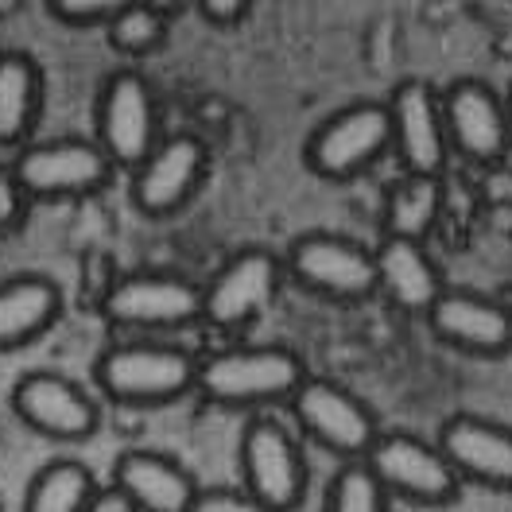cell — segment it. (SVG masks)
<instances>
[{
  "mask_svg": "<svg viewBox=\"0 0 512 512\" xmlns=\"http://www.w3.org/2000/svg\"><path fill=\"white\" fill-rule=\"evenodd\" d=\"M303 381L307 365L288 346H233L198 357V392L237 412L288 404Z\"/></svg>",
  "mask_w": 512,
  "mask_h": 512,
  "instance_id": "6da1fadb",
  "label": "cell"
},
{
  "mask_svg": "<svg viewBox=\"0 0 512 512\" xmlns=\"http://www.w3.org/2000/svg\"><path fill=\"white\" fill-rule=\"evenodd\" d=\"M105 400L125 408H160L198 388V357L171 342H121L94 361Z\"/></svg>",
  "mask_w": 512,
  "mask_h": 512,
  "instance_id": "7a4b0ae2",
  "label": "cell"
},
{
  "mask_svg": "<svg viewBox=\"0 0 512 512\" xmlns=\"http://www.w3.org/2000/svg\"><path fill=\"white\" fill-rule=\"evenodd\" d=\"M388 152H392V121L384 101H353L330 113L303 144L307 167L330 183H350L373 171Z\"/></svg>",
  "mask_w": 512,
  "mask_h": 512,
  "instance_id": "3957f363",
  "label": "cell"
},
{
  "mask_svg": "<svg viewBox=\"0 0 512 512\" xmlns=\"http://www.w3.org/2000/svg\"><path fill=\"white\" fill-rule=\"evenodd\" d=\"M97 144L113 167L136 171L160 144V105L156 90L140 70H113L97 94Z\"/></svg>",
  "mask_w": 512,
  "mask_h": 512,
  "instance_id": "277c9868",
  "label": "cell"
},
{
  "mask_svg": "<svg viewBox=\"0 0 512 512\" xmlns=\"http://www.w3.org/2000/svg\"><path fill=\"white\" fill-rule=\"evenodd\" d=\"M288 404L299 431L346 462H365L381 439V423L373 416V408L346 384L307 377Z\"/></svg>",
  "mask_w": 512,
  "mask_h": 512,
  "instance_id": "5b68a950",
  "label": "cell"
},
{
  "mask_svg": "<svg viewBox=\"0 0 512 512\" xmlns=\"http://www.w3.org/2000/svg\"><path fill=\"white\" fill-rule=\"evenodd\" d=\"M16 179L28 198L39 202H70V198H90L105 191L113 179V163L101 152L97 140L86 136H55L24 144L16 156Z\"/></svg>",
  "mask_w": 512,
  "mask_h": 512,
  "instance_id": "8992f818",
  "label": "cell"
},
{
  "mask_svg": "<svg viewBox=\"0 0 512 512\" xmlns=\"http://www.w3.org/2000/svg\"><path fill=\"white\" fill-rule=\"evenodd\" d=\"M101 315L132 330H175L202 319V284L179 272L140 268L117 276L101 295Z\"/></svg>",
  "mask_w": 512,
  "mask_h": 512,
  "instance_id": "52a82bcc",
  "label": "cell"
},
{
  "mask_svg": "<svg viewBox=\"0 0 512 512\" xmlns=\"http://www.w3.org/2000/svg\"><path fill=\"white\" fill-rule=\"evenodd\" d=\"M284 272L299 288L315 291L322 299H369L377 295V264L373 249H365L361 241L342 237V233H303L288 245L284 256Z\"/></svg>",
  "mask_w": 512,
  "mask_h": 512,
  "instance_id": "ba28073f",
  "label": "cell"
},
{
  "mask_svg": "<svg viewBox=\"0 0 512 512\" xmlns=\"http://www.w3.org/2000/svg\"><path fill=\"white\" fill-rule=\"evenodd\" d=\"M241 478L245 493H253L264 509L291 512L307 493V458L288 427L272 416H253L241 435Z\"/></svg>",
  "mask_w": 512,
  "mask_h": 512,
  "instance_id": "9c48e42d",
  "label": "cell"
},
{
  "mask_svg": "<svg viewBox=\"0 0 512 512\" xmlns=\"http://www.w3.org/2000/svg\"><path fill=\"white\" fill-rule=\"evenodd\" d=\"M365 462L381 478L388 497L427 505V509L450 505L458 497V485H462L439 443H427L412 431H381L377 447L369 450Z\"/></svg>",
  "mask_w": 512,
  "mask_h": 512,
  "instance_id": "30bf717a",
  "label": "cell"
},
{
  "mask_svg": "<svg viewBox=\"0 0 512 512\" xmlns=\"http://www.w3.org/2000/svg\"><path fill=\"white\" fill-rule=\"evenodd\" d=\"M284 260L268 249H245L229 256L202 284V322L218 330H241L284 288Z\"/></svg>",
  "mask_w": 512,
  "mask_h": 512,
  "instance_id": "8fae6325",
  "label": "cell"
},
{
  "mask_svg": "<svg viewBox=\"0 0 512 512\" xmlns=\"http://www.w3.org/2000/svg\"><path fill=\"white\" fill-rule=\"evenodd\" d=\"M12 412L35 435L55 443H86L101 423L97 400L63 373L35 369L12 384Z\"/></svg>",
  "mask_w": 512,
  "mask_h": 512,
  "instance_id": "7c38bea8",
  "label": "cell"
},
{
  "mask_svg": "<svg viewBox=\"0 0 512 512\" xmlns=\"http://www.w3.org/2000/svg\"><path fill=\"white\" fill-rule=\"evenodd\" d=\"M384 105H388V121H392V152L404 163V175L443 179V167L450 160L443 94L423 78H404Z\"/></svg>",
  "mask_w": 512,
  "mask_h": 512,
  "instance_id": "4fadbf2b",
  "label": "cell"
},
{
  "mask_svg": "<svg viewBox=\"0 0 512 512\" xmlns=\"http://www.w3.org/2000/svg\"><path fill=\"white\" fill-rule=\"evenodd\" d=\"M206 171H210V148L202 144V136L194 132L163 136L156 152L132 171V187H128L132 206L144 218H171L194 198Z\"/></svg>",
  "mask_w": 512,
  "mask_h": 512,
  "instance_id": "5bb4252c",
  "label": "cell"
},
{
  "mask_svg": "<svg viewBox=\"0 0 512 512\" xmlns=\"http://www.w3.org/2000/svg\"><path fill=\"white\" fill-rule=\"evenodd\" d=\"M443 121H447L450 152L462 160L493 167L512 148L505 97L481 78H458L443 90Z\"/></svg>",
  "mask_w": 512,
  "mask_h": 512,
  "instance_id": "9a60e30c",
  "label": "cell"
},
{
  "mask_svg": "<svg viewBox=\"0 0 512 512\" xmlns=\"http://www.w3.org/2000/svg\"><path fill=\"white\" fill-rule=\"evenodd\" d=\"M427 326L450 350L474 353V357H501L512 350V311L478 291L447 288L443 299L431 307Z\"/></svg>",
  "mask_w": 512,
  "mask_h": 512,
  "instance_id": "2e32d148",
  "label": "cell"
},
{
  "mask_svg": "<svg viewBox=\"0 0 512 512\" xmlns=\"http://www.w3.org/2000/svg\"><path fill=\"white\" fill-rule=\"evenodd\" d=\"M113 489L125 493L136 512H191L198 501L194 474L163 450L132 447L121 450L113 462Z\"/></svg>",
  "mask_w": 512,
  "mask_h": 512,
  "instance_id": "e0dca14e",
  "label": "cell"
},
{
  "mask_svg": "<svg viewBox=\"0 0 512 512\" xmlns=\"http://www.w3.org/2000/svg\"><path fill=\"white\" fill-rule=\"evenodd\" d=\"M439 450L462 481L512 489V427L485 416H450L439 427Z\"/></svg>",
  "mask_w": 512,
  "mask_h": 512,
  "instance_id": "ac0fdd59",
  "label": "cell"
},
{
  "mask_svg": "<svg viewBox=\"0 0 512 512\" xmlns=\"http://www.w3.org/2000/svg\"><path fill=\"white\" fill-rule=\"evenodd\" d=\"M373 264H377V291L404 315L427 319L431 307L447 291L439 264L431 260L427 245H419V241L381 237V245L373 249Z\"/></svg>",
  "mask_w": 512,
  "mask_h": 512,
  "instance_id": "d6986e66",
  "label": "cell"
},
{
  "mask_svg": "<svg viewBox=\"0 0 512 512\" xmlns=\"http://www.w3.org/2000/svg\"><path fill=\"white\" fill-rule=\"evenodd\" d=\"M63 319V291L51 276L20 272L0 280V353L24 350Z\"/></svg>",
  "mask_w": 512,
  "mask_h": 512,
  "instance_id": "ffe728a7",
  "label": "cell"
},
{
  "mask_svg": "<svg viewBox=\"0 0 512 512\" xmlns=\"http://www.w3.org/2000/svg\"><path fill=\"white\" fill-rule=\"evenodd\" d=\"M43 109V70L28 51H0V148L28 144Z\"/></svg>",
  "mask_w": 512,
  "mask_h": 512,
  "instance_id": "44dd1931",
  "label": "cell"
},
{
  "mask_svg": "<svg viewBox=\"0 0 512 512\" xmlns=\"http://www.w3.org/2000/svg\"><path fill=\"white\" fill-rule=\"evenodd\" d=\"M443 179L435 175H404L384 191V237H400V241H427L431 229L443 218Z\"/></svg>",
  "mask_w": 512,
  "mask_h": 512,
  "instance_id": "7402d4cb",
  "label": "cell"
},
{
  "mask_svg": "<svg viewBox=\"0 0 512 512\" xmlns=\"http://www.w3.org/2000/svg\"><path fill=\"white\" fill-rule=\"evenodd\" d=\"M101 493L97 478L78 458H55L35 470L24 489V512H86Z\"/></svg>",
  "mask_w": 512,
  "mask_h": 512,
  "instance_id": "603a6c76",
  "label": "cell"
},
{
  "mask_svg": "<svg viewBox=\"0 0 512 512\" xmlns=\"http://www.w3.org/2000/svg\"><path fill=\"white\" fill-rule=\"evenodd\" d=\"M167 16L171 8L163 4H125L109 24V47L125 59H144V55H156L167 39Z\"/></svg>",
  "mask_w": 512,
  "mask_h": 512,
  "instance_id": "cb8c5ba5",
  "label": "cell"
},
{
  "mask_svg": "<svg viewBox=\"0 0 512 512\" xmlns=\"http://www.w3.org/2000/svg\"><path fill=\"white\" fill-rule=\"evenodd\" d=\"M388 489L369 462H346L326 485V512H392Z\"/></svg>",
  "mask_w": 512,
  "mask_h": 512,
  "instance_id": "d4e9b609",
  "label": "cell"
},
{
  "mask_svg": "<svg viewBox=\"0 0 512 512\" xmlns=\"http://www.w3.org/2000/svg\"><path fill=\"white\" fill-rule=\"evenodd\" d=\"M121 8L125 0H51L47 4V12L66 28H105Z\"/></svg>",
  "mask_w": 512,
  "mask_h": 512,
  "instance_id": "484cf974",
  "label": "cell"
},
{
  "mask_svg": "<svg viewBox=\"0 0 512 512\" xmlns=\"http://www.w3.org/2000/svg\"><path fill=\"white\" fill-rule=\"evenodd\" d=\"M28 194L16 179V167L0 160V233H16L28 218Z\"/></svg>",
  "mask_w": 512,
  "mask_h": 512,
  "instance_id": "4316f807",
  "label": "cell"
},
{
  "mask_svg": "<svg viewBox=\"0 0 512 512\" xmlns=\"http://www.w3.org/2000/svg\"><path fill=\"white\" fill-rule=\"evenodd\" d=\"M191 512H272L245 489H202Z\"/></svg>",
  "mask_w": 512,
  "mask_h": 512,
  "instance_id": "83f0119b",
  "label": "cell"
},
{
  "mask_svg": "<svg viewBox=\"0 0 512 512\" xmlns=\"http://www.w3.org/2000/svg\"><path fill=\"white\" fill-rule=\"evenodd\" d=\"M198 16L210 24V28H233L249 16V4L245 0H202L198 4Z\"/></svg>",
  "mask_w": 512,
  "mask_h": 512,
  "instance_id": "f1b7e54d",
  "label": "cell"
},
{
  "mask_svg": "<svg viewBox=\"0 0 512 512\" xmlns=\"http://www.w3.org/2000/svg\"><path fill=\"white\" fill-rule=\"evenodd\" d=\"M86 512H136V509L128 505L125 493H117V489L109 485V489H101L94 501H90V509H86Z\"/></svg>",
  "mask_w": 512,
  "mask_h": 512,
  "instance_id": "f546056e",
  "label": "cell"
},
{
  "mask_svg": "<svg viewBox=\"0 0 512 512\" xmlns=\"http://www.w3.org/2000/svg\"><path fill=\"white\" fill-rule=\"evenodd\" d=\"M505 113H509V136H512V94L505 97Z\"/></svg>",
  "mask_w": 512,
  "mask_h": 512,
  "instance_id": "4dcf8cb0",
  "label": "cell"
}]
</instances>
